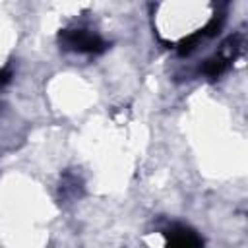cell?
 <instances>
[{"label":"cell","mask_w":248,"mask_h":248,"mask_svg":"<svg viewBox=\"0 0 248 248\" xmlns=\"http://www.w3.org/2000/svg\"><path fill=\"white\" fill-rule=\"evenodd\" d=\"M165 236L167 248H203V240L198 236V232L182 225H174L169 232H165Z\"/></svg>","instance_id":"cell-3"},{"label":"cell","mask_w":248,"mask_h":248,"mask_svg":"<svg viewBox=\"0 0 248 248\" xmlns=\"http://www.w3.org/2000/svg\"><path fill=\"white\" fill-rule=\"evenodd\" d=\"M10 78H12V72L10 70H0V87L6 85L10 81Z\"/></svg>","instance_id":"cell-5"},{"label":"cell","mask_w":248,"mask_h":248,"mask_svg":"<svg viewBox=\"0 0 248 248\" xmlns=\"http://www.w3.org/2000/svg\"><path fill=\"white\" fill-rule=\"evenodd\" d=\"M203 39V33L202 31H198V33H194V35H188L186 39H182L180 43H178V54L180 56H186V54H190L196 46H198V43Z\"/></svg>","instance_id":"cell-4"},{"label":"cell","mask_w":248,"mask_h":248,"mask_svg":"<svg viewBox=\"0 0 248 248\" xmlns=\"http://www.w3.org/2000/svg\"><path fill=\"white\" fill-rule=\"evenodd\" d=\"M58 39L66 48L76 50V52L101 54L108 46L99 35H93V33H89L85 29H64V31H60Z\"/></svg>","instance_id":"cell-1"},{"label":"cell","mask_w":248,"mask_h":248,"mask_svg":"<svg viewBox=\"0 0 248 248\" xmlns=\"http://www.w3.org/2000/svg\"><path fill=\"white\" fill-rule=\"evenodd\" d=\"M238 52H240V37H238V35L229 37V39L221 45L219 52H217L215 56H211L209 60H205L202 72H203L205 76H209V78H219V76L229 68V64L236 58Z\"/></svg>","instance_id":"cell-2"}]
</instances>
